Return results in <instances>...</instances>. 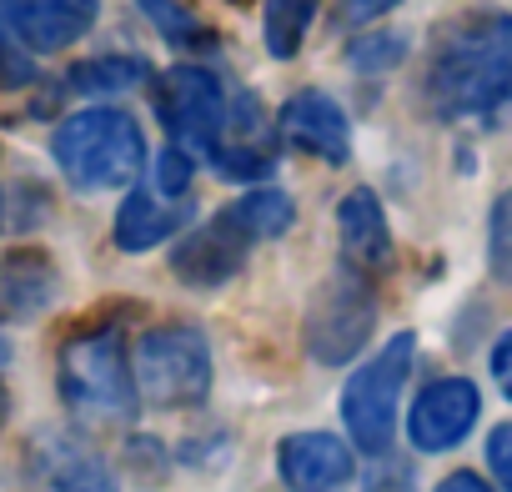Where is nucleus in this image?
Returning <instances> with one entry per match:
<instances>
[{"label":"nucleus","mask_w":512,"mask_h":492,"mask_svg":"<svg viewBox=\"0 0 512 492\" xmlns=\"http://www.w3.org/2000/svg\"><path fill=\"white\" fill-rule=\"evenodd\" d=\"M422 96L437 121L482 116L512 101V16L482 11L452 21L427 61Z\"/></svg>","instance_id":"1"},{"label":"nucleus","mask_w":512,"mask_h":492,"mask_svg":"<svg viewBox=\"0 0 512 492\" xmlns=\"http://www.w3.org/2000/svg\"><path fill=\"white\" fill-rule=\"evenodd\" d=\"M292 226H297L292 191H282L272 181L246 186L236 201L211 211L201 226L196 221L186 226V236L171 246V277L191 292H216L231 277H241V267L251 262L256 246L287 236Z\"/></svg>","instance_id":"2"},{"label":"nucleus","mask_w":512,"mask_h":492,"mask_svg":"<svg viewBox=\"0 0 512 492\" xmlns=\"http://www.w3.org/2000/svg\"><path fill=\"white\" fill-rule=\"evenodd\" d=\"M56 392L66 412L91 432H121L141 412L136 367L126 352V332L116 322H96L56 352Z\"/></svg>","instance_id":"3"},{"label":"nucleus","mask_w":512,"mask_h":492,"mask_svg":"<svg viewBox=\"0 0 512 492\" xmlns=\"http://www.w3.org/2000/svg\"><path fill=\"white\" fill-rule=\"evenodd\" d=\"M51 161L66 176L71 191L96 196V191H121L131 186L151 151L141 136V121L121 106H81L51 131Z\"/></svg>","instance_id":"4"},{"label":"nucleus","mask_w":512,"mask_h":492,"mask_svg":"<svg viewBox=\"0 0 512 492\" xmlns=\"http://www.w3.org/2000/svg\"><path fill=\"white\" fill-rule=\"evenodd\" d=\"M382 302H377V277L357 267H337L327 282L312 287L307 312H302V352L317 367H347L367 352L377 332Z\"/></svg>","instance_id":"5"},{"label":"nucleus","mask_w":512,"mask_h":492,"mask_svg":"<svg viewBox=\"0 0 512 492\" xmlns=\"http://www.w3.org/2000/svg\"><path fill=\"white\" fill-rule=\"evenodd\" d=\"M136 387L156 412H191L211 397V342L191 322H161L136 342Z\"/></svg>","instance_id":"6"},{"label":"nucleus","mask_w":512,"mask_h":492,"mask_svg":"<svg viewBox=\"0 0 512 492\" xmlns=\"http://www.w3.org/2000/svg\"><path fill=\"white\" fill-rule=\"evenodd\" d=\"M417 362V337L397 332L382 352H372L342 387V422L352 432V442L367 457H387L392 437H397V407H402V387L412 377Z\"/></svg>","instance_id":"7"},{"label":"nucleus","mask_w":512,"mask_h":492,"mask_svg":"<svg viewBox=\"0 0 512 492\" xmlns=\"http://www.w3.org/2000/svg\"><path fill=\"white\" fill-rule=\"evenodd\" d=\"M226 111H231V96H226V86H221V76L211 66L181 61V66L161 71L156 116H161L171 146H181L196 161H206L221 146V136H226Z\"/></svg>","instance_id":"8"},{"label":"nucleus","mask_w":512,"mask_h":492,"mask_svg":"<svg viewBox=\"0 0 512 492\" xmlns=\"http://www.w3.org/2000/svg\"><path fill=\"white\" fill-rule=\"evenodd\" d=\"M482 417V392L467 377H437L417 392L412 412H407V437L417 452H452L467 442V432Z\"/></svg>","instance_id":"9"},{"label":"nucleus","mask_w":512,"mask_h":492,"mask_svg":"<svg viewBox=\"0 0 512 492\" xmlns=\"http://www.w3.org/2000/svg\"><path fill=\"white\" fill-rule=\"evenodd\" d=\"M277 136H282L292 151L317 156V161H327V166H347V161H352V121H347V111H342L327 91H317V86L292 91V96L282 101V111H277Z\"/></svg>","instance_id":"10"},{"label":"nucleus","mask_w":512,"mask_h":492,"mask_svg":"<svg viewBox=\"0 0 512 492\" xmlns=\"http://www.w3.org/2000/svg\"><path fill=\"white\" fill-rule=\"evenodd\" d=\"M277 477L287 492H342L357 477V457L337 432L302 427L277 442Z\"/></svg>","instance_id":"11"},{"label":"nucleus","mask_w":512,"mask_h":492,"mask_svg":"<svg viewBox=\"0 0 512 492\" xmlns=\"http://www.w3.org/2000/svg\"><path fill=\"white\" fill-rule=\"evenodd\" d=\"M0 16L31 56H56L96 31L101 0H0Z\"/></svg>","instance_id":"12"},{"label":"nucleus","mask_w":512,"mask_h":492,"mask_svg":"<svg viewBox=\"0 0 512 492\" xmlns=\"http://www.w3.org/2000/svg\"><path fill=\"white\" fill-rule=\"evenodd\" d=\"M191 221H196V201H191V196H161V191H151V186H136V191H126L121 206H116L111 241H116V252L141 257V252H156L161 241L181 236Z\"/></svg>","instance_id":"13"},{"label":"nucleus","mask_w":512,"mask_h":492,"mask_svg":"<svg viewBox=\"0 0 512 492\" xmlns=\"http://www.w3.org/2000/svg\"><path fill=\"white\" fill-rule=\"evenodd\" d=\"M61 297L56 257L41 246H16L0 257V322H36Z\"/></svg>","instance_id":"14"},{"label":"nucleus","mask_w":512,"mask_h":492,"mask_svg":"<svg viewBox=\"0 0 512 492\" xmlns=\"http://www.w3.org/2000/svg\"><path fill=\"white\" fill-rule=\"evenodd\" d=\"M337 246H342V262L367 272V277H382L392 267V226H387V211H382L372 186H357V191L342 196V206H337Z\"/></svg>","instance_id":"15"},{"label":"nucleus","mask_w":512,"mask_h":492,"mask_svg":"<svg viewBox=\"0 0 512 492\" xmlns=\"http://www.w3.org/2000/svg\"><path fill=\"white\" fill-rule=\"evenodd\" d=\"M31 472L51 487V492H116V477L106 467V457L96 447H86L71 432H41L31 442Z\"/></svg>","instance_id":"16"},{"label":"nucleus","mask_w":512,"mask_h":492,"mask_svg":"<svg viewBox=\"0 0 512 492\" xmlns=\"http://www.w3.org/2000/svg\"><path fill=\"white\" fill-rule=\"evenodd\" d=\"M151 81V61L146 56H91L81 66H71L66 86L76 96H131Z\"/></svg>","instance_id":"17"},{"label":"nucleus","mask_w":512,"mask_h":492,"mask_svg":"<svg viewBox=\"0 0 512 492\" xmlns=\"http://www.w3.org/2000/svg\"><path fill=\"white\" fill-rule=\"evenodd\" d=\"M322 11V0H267L262 6V41L272 61H297L307 46V31Z\"/></svg>","instance_id":"18"},{"label":"nucleus","mask_w":512,"mask_h":492,"mask_svg":"<svg viewBox=\"0 0 512 492\" xmlns=\"http://www.w3.org/2000/svg\"><path fill=\"white\" fill-rule=\"evenodd\" d=\"M136 6L161 31L166 46H176V51H216V31L201 26V16H191L181 0H136Z\"/></svg>","instance_id":"19"},{"label":"nucleus","mask_w":512,"mask_h":492,"mask_svg":"<svg viewBox=\"0 0 512 492\" xmlns=\"http://www.w3.org/2000/svg\"><path fill=\"white\" fill-rule=\"evenodd\" d=\"M407 36L402 31H362L352 46H347V66L357 76H382V71H397L407 61Z\"/></svg>","instance_id":"20"},{"label":"nucleus","mask_w":512,"mask_h":492,"mask_svg":"<svg viewBox=\"0 0 512 492\" xmlns=\"http://www.w3.org/2000/svg\"><path fill=\"white\" fill-rule=\"evenodd\" d=\"M487 272L492 282L512 287V186L487 211Z\"/></svg>","instance_id":"21"},{"label":"nucleus","mask_w":512,"mask_h":492,"mask_svg":"<svg viewBox=\"0 0 512 492\" xmlns=\"http://www.w3.org/2000/svg\"><path fill=\"white\" fill-rule=\"evenodd\" d=\"M151 191H161V196H191V181H196V156L191 151H181V146H161L151 161Z\"/></svg>","instance_id":"22"},{"label":"nucleus","mask_w":512,"mask_h":492,"mask_svg":"<svg viewBox=\"0 0 512 492\" xmlns=\"http://www.w3.org/2000/svg\"><path fill=\"white\" fill-rule=\"evenodd\" d=\"M36 81V56L16 41V31L0 16V91H21Z\"/></svg>","instance_id":"23"},{"label":"nucleus","mask_w":512,"mask_h":492,"mask_svg":"<svg viewBox=\"0 0 512 492\" xmlns=\"http://www.w3.org/2000/svg\"><path fill=\"white\" fill-rule=\"evenodd\" d=\"M487 467H492L497 487L512 492V422H497L487 432Z\"/></svg>","instance_id":"24"},{"label":"nucleus","mask_w":512,"mask_h":492,"mask_svg":"<svg viewBox=\"0 0 512 492\" xmlns=\"http://www.w3.org/2000/svg\"><path fill=\"white\" fill-rule=\"evenodd\" d=\"M402 0H337V26L342 31H357V26H372V21H382L387 11H397Z\"/></svg>","instance_id":"25"},{"label":"nucleus","mask_w":512,"mask_h":492,"mask_svg":"<svg viewBox=\"0 0 512 492\" xmlns=\"http://www.w3.org/2000/svg\"><path fill=\"white\" fill-rule=\"evenodd\" d=\"M487 362H492V382H497V387H502V397L512 402V327L492 342V357H487Z\"/></svg>","instance_id":"26"},{"label":"nucleus","mask_w":512,"mask_h":492,"mask_svg":"<svg viewBox=\"0 0 512 492\" xmlns=\"http://www.w3.org/2000/svg\"><path fill=\"white\" fill-rule=\"evenodd\" d=\"M367 492H412V467L387 462L377 477H367Z\"/></svg>","instance_id":"27"},{"label":"nucleus","mask_w":512,"mask_h":492,"mask_svg":"<svg viewBox=\"0 0 512 492\" xmlns=\"http://www.w3.org/2000/svg\"><path fill=\"white\" fill-rule=\"evenodd\" d=\"M437 492H497V487L482 482L477 472H447V477L437 482Z\"/></svg>","instance_id":"28"},{"label":"nucleus","mask_w":512,"mask_h":492,"mask_svg":"<svg viewBox=\"0 0 512 492\" xmlns=\"http://www.w3.org/2000/svg\"><path fill=\"white\" fill-rule=\"evenodd\" d=\"M6 417H11V392H6V382H0V432H6Z\"/></svg>","instance_id":"29"},{"label":"nucleus","mask_w":512,"mask_h":492,"mask_svg":"<svg viewBox=\"0 0 512 492\" xmlns=\"http://www.w3.org/2000/svg\"><path fill=\"white\" fill-rule=\"evenodd\" d=\"M226 6H251V0H226Z\"/></svg>","instance_id":"30"},{"label":"nucleus","mask_w":512,"mask_h":492,"mask_svg":"<svg viewBox=\"0 0 512 492\" xmlns=\"http://www.w3.org/2000/svg\"><path fill=\"white\" fill-rule=\"evenodd\" d=\"M0 216H6V191H0Z\"/></svg>","instance_id":"31"}]
</instances>
